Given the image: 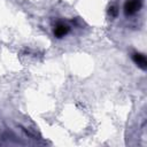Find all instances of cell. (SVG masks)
<instances>
[{"instance_id": "obj_1", "label": "cell", "mask_w": 147, "mask_h": 147, "mask_svg": "<svg viewBox=\"0 0 147 147\" xmlns=\"http://www.w3.org/2000/svg\"><path fill=\"white\" fill-rule=\"evenodd\" d=\"M141 7V0H127L124 5V11L126 15H133Z\"/></svg>"}, {"instance_id": "obj_2", "label": "cell", "mask_w": 147, "mask_h": 147, "mask_svg": "<svg viewBox=\"0 0 147 147\" xmlns=\"http://www.w3.org/2000/svg\"><path fill=\"white\" fill-rule=\"evenodd\" d=\"M132 59H133L134 63H136L139 68H141V69H144V70L147 68V60H146L145 55H142V54H140V53H134L133 56H132Z\"/></svg>"}, {"instance_id": "obj_3", "label": "cell", "mask_w": 147, "mask_h": 147, "mask_svg": "<svg viewBox=\"0 0 147 147\" xmlns=\"http://www.w3.org/2000/svg\"><path fill=\"white\" fill-rule=\"evenodd\" d=\"M69 32V28L64 24H57L55 30H54V34L57 37V38H61V37H64L67 33Z\"/></svg>"}, {"instance_id": "obj_4", "label": "cell", "mask_w": 147, "mask_h": 147, "mask_svg": "<svg viewBox=\"0 0 147 147\" xmlns=\"http://www.w3.org/2000/svg\"><path fill=\"white\" fill-rule=\"evenodd\" d=\"M108 13H109V15H110V16L115 17V16L117 15L118 10H117V8H116L115 6H110V7H109V10H108Z\"/></svg>"}]
</instances>
